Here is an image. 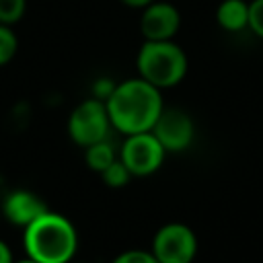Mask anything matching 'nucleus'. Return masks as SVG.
Here are the masks:
<instances>
[{"mask_svg": "<svg viewBox=\"0 0 263 263\" xmlns=\"http://www.w3.org/2000/svg\"><path fill=\"white\" fill-rule=\"evenodd\" d=\"M105 105L111 127L121 136L150 132L164 109L162 90L140 76L117 82Z\"/></svg>", "mask_w": 263, "mask_h": 263, "instance_id": "1", "label": "nucleus"}, {"mask_svg": "<svg viewBox=\"0 0 263 263\" xmlns=\"http://www.w3.org/2000/svg\"><path fill=\"white\" fill-rule=\"evenodd\" d=\"M23 247L27 257L37 263H72L78 232L66 216L47 210L23 228Z\"/></svg>", "mask_w": 263, "mask_h": 263, "instance_id": "2", "label": "nucleus"}, {"mask_svg": "<svg viewBox=\"0 0 263 263\" xmlns=\"http://www.w3.org/2000/svg\"><path fill=\"white\" fill-rule=\"evenodd\" d=\"M187 68H189L187 53L173 39H164V41L144 39L136 55L138 76L160 90L177 86L185 78Z\"/></svg>", "mask_w": 263, "mask_h": 263, "instance_id": "3", "label": "nucleus"}, {"mask_svg": "<svg viewBox=\"0 0 263 263\" xmlns=\"http://www.w3.org/2000/svg\"><path fill=\"white\" fill-rule=\"evenodd\" d=\"M109 129H111V119L107 113V105L101 99L95 97L84 99L70 111L68 136L80 148H86L95 142L109 138Z\"/></svg>", "mask_w": 263, "mask_h": 263, "instance_id": "4", "label": "nucleus"}, {"mask_svg": "<svg viewBox=\"0 0 263 263\" xmlns=\"http://www.w3.org/2000/svg\"><path fill=\"white\" fill-rule=\"evenodd\" d=\"M164 154L166 150L152 132H140L125 136L119 150V160L127 166L132 177H148L162 166Z\"/></svg>", "mask_w": 263, "mask_h": 263, "instance_id": "5", "label": "nucleus"}, {"mask_svg": "<svg viewBox=\"0 0 263 263\" xmlns=\"http://www.w3.org/2000/svg\"><path fill=\"white\" fill-rule=\"evenodd\" d=\"M150 253L160 263H193L197 255V236L187 224L168 222L156 230Z\"/></svg>", "mask_w": 263, "mask_h": 263, "instance_id": "6", "label": "nucleus"}, {"mask_svg": "<svg viewBox=\"0 0 263 263\" xmlns=\"http://www.w3.org/2000/svg\"><path fill=\"white\" fill-rule=\"evenodd\" d=\"M166 152H183L195 138V125L187 111L179 107H164L150 129Z\"/></svg>", "mask_w": 263, "mask_h": 263, "instance_id": "7", "label": "nucleus"}, {"mask_svg": "<svg viewBox=\"0 0 263 263\" xmlns=\"http://www.w3.org/2000/svg\"><path fill=\"white\" fill-rule=\"evenodd\" d=\"M181 29V12L171 2L154 0L140 14V33L148 41L175 39Z\"/></svg>", "mask_w": 263, "mask_h": 263, "instance_id": "8", "label": "nucleus"}, {"mask_svg": "<svg viewBox=\"0 0 263 263\" xmlns=\"http://www.w3.org/2000/svg\"><path fill=\"white\" fill-rule=\"evenodd\" d=\"M0 208H2V218H6L10 224L21 226V228L29 226L35 218L47 212L45 201L29 189H14L6 193Z\"/></svg>", "mask_w": 263, "mask_h": 263, "instance_id": "9", "label": "nucleus"}, {"mask_svg": "<svg viewBox=\"0 0 263 263\" xmlns=\"http://www.w3.org/2000/svg\"><path fill=\"white\" fill-rule=\"evenodd\" d=\"M216 23L228 33H240L249 29V2L247 0H222L216 8Z\"/></svg>", "mask_w": 263, "mask_h": 263, "instance_id": "10", "label": "nucleus"}, {"mask_svg": "<svg viewBox=\"0 0 263 263\" xmlns=\"http://www.w3.org/2000/svg\"><path fill=\"white\" fill-rule=\"evenodd\" d=\"M115 158H117L115 148H113V144H111L107 138L84 148V162H86V166H88L90 171L99 173V175H101Z\"/></svg>", "mask_w": 263, "mask_h": 263, "instance_id": "11", "label": "nucleus"}, {"mask_svg": "<svg viewBox=\"0 0 263 263\" xmlns=\"http://www.w3.org/2000/svg\"><path fill=\"white\" fill-rule=\"evenodd\" d=\"M18 51V37L12 29V25L0 23V66H6L12 62V58Z\"/></svg>", "mask_w": 263, "mask_h": 263, "instance_id": "12", "label": "nucleus"}, {"mask_svg": "<svg viewBox=\"0 0 263 263\" xmlns=\"http://www.w3.org/2000/svg\"><path fill=\"white\" fill-rule=\"evenodd\" d=\"M101 177H103V183H105L107 187H111V189L125 187V185L132 181V173L127 171V166H125L119 158H115V160L101 173Z\"/></svg>", "mask_w": 263, "mask_h": 263, "instance_id": "13", "label": "nucleus"}, {"mask_svg": "<svg viewBox=\"0 0 263 263\" xmlns=\"http://www.w3.org/2000/svg\"><path fill=\"white\" fill-rule=\"evenodd\" d=\"M27 10V0H0V23L16 25Z\"/></svg>", "mask_w": 263, "mask_h": 263, "instance_id": "14", "label": "nucleus"}, {"mask_svg": "<svg viewBox=\"0 0 263 263\" xmlns=\"http://www.w3.org/2000/svg\"><path fill=\"white\" fill-rule=\"evenodd\" d=\"M249 31L263 39V0L249 2Z\"/></svg>", "mask_w": 263, "mask_h": 263, "instance_id": "15", "label": "nucleus"}, {"mask_svg": "<svg viewBox=\"0 0 263 263\" xmlns=\"http://www.w3.org/2000/svg\"><path fill=\"white\" fill-rule=\"evenodd\" d=\"M111 263H160L150 251H142V249H129L119 253Z\"/></svg>", "mask_w": 263, "mask_h": 263, "instance_id": "16", "label": "nucleus"}, {"mask_svg": "<svg viewBox=\"0 0 263 263\" xmlns=\"http://www.w3.org/2000/svg\"><path fill=\"white\" fill-rule=\"evenodd\" d=\"M115 84H117V82H113L111 78H97V80L92 82V97H95V99H101V101H107L109 95L113 92Z\"/></svg>", "mask_w": 263, "mask_h": 263, "instance_id": "17", "label": "nucleus"}, {"mask_svg": "<svg viewBox=\"0 0 263 263\" xmlns=\"http://www.w3.org/2000/svg\"><path fill=\"white\" fill-rule=\"evenodd\" d=\"M0 263H14L12 261V251L4 240H0Z\"/></svg>", "mask_w": 263, "mask_h": 263, "instance_id": "18", "label": "nucleus"}, {"mask_svg": "<svg viewBox=\"0 0 263 263\" xmlns=\"http://www.w3.org/2000/svg\"><path fill=\"white\" fill-rule=\"evenodd\" d=\"M123 6H127V8H146L150 2H154V0H119Z\"/></svg>", "mask_w": 263, "mask_h": 263, "instance_id": "19", "label": "nucleus"}, {"mask_svg": "<svg viewBox=\"0 0 263 263\" xmlns=\"http://www.w3.org/2000/svg\"><path fill=\"white\" fill-rule=\"evenodd\" d=\"M16 263H37V261H33V259H29V257H27V259H23V261H16Z\"/></svg>", "mask_w": 263, "mask_h": 263, "instance_id": "20", "label": "nucleus"}, {"mask_svg": "<svg viewBox=\"0 0 263 263\" xmlns=\"http://www.w3.org/2000/svg\"><path fill=\"white\" fill-rule=\"evenodd\" d=\"M0 220H2V208H0Z\"/></svg>", "mask_w": 263, "mask_h": 263, "instance_id": "21", "label": "nucleus"}]
</instances>
